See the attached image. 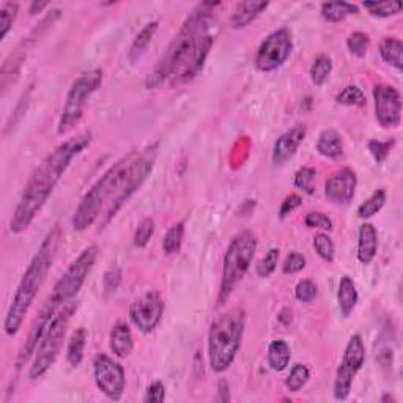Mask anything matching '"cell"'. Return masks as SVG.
I'll return each instance as SVG.
<instances>
[{
	"label": "cell",
	"instance_id": "cell-1",
	"mask_svg": "<svg viewBox=\"0 0 403 403\" xmlns=\"http://www.w3.org/2000/svg\"><path fill=\"white\" fill-rule=\"evenodd\" d=\"M218 5L219 2H202L190 13L158 65L147 77V88H156L166 81L172 84L190 82L204 70L206 57L219 34V22L213 15L214 6Z\"/></svg>",
	"mask_w": 403,
	"mask_h": 403
},
{
	"label": "cell",
	"instance_id": "cell-2",
	"mask_svg": "<svg viewBox=\"0 0 403 403\" xmlns=\"http://www.w3.org/2000/svg\"><path fill=\"white\" fill-rule=\"evenodd\" d=\"M92 139L93 136L90 131L77 134L58 145L35 167L24 186L16 210L13 213L10 223L11 233L19 235L29 229L37 214L41 211L44 204L52 196L58 181L68 171L71 162L92 144Z\"/></svg>",
	"mask_w": 403,
	"mask_h": 403
},
{
	"label": "cell",
	"instance_id": "cell-3",
	"mask_svg": "<svg viewBox=\"0 0 403 403\" xmlns=\"http://www.w3.org/2000/svg\"><path fill=\"white\" fill-rule=\"evenodd\" d=\"M60 239H62L60 227L58 225L52 227L48 232V235L44 237L40 249L37 251L34 258H32L27 270H25L21 282L18 285L16 293L13 296L10 308L6 310L4 320V331L6 336L10 337L16 336L19 333V329H21L25 317H27L32 304L35 301L38 291L41 290L43 284L46 282V277L57 256Z\"/></svg>",
	"mask_w": 403,
	"mask_h": 403
},
{
	"label": "cell",
	"instance_id": "cell-4",
	"mask_svg": "<svg viewBox=\"0 0 403 403\" xmlns=\"http://www.w3.org/2000/svg\"><path fill=\"white\" fill-rule=\"evenodd\" d=\"M138 156L139 152H131L123 156L114 166H110L109 171L90 187L88 192L81 200V204L77 205L73 220H71L76 232H84L88 227H92L101 218L103 208L106 205L109 208V205L120 196L129 175H131Z\"/></svg>",
	"mask_w": 403,
	"mask_h": 403
},
{
	"label": "cell",
	"instance_id": "cell-5",
	"mask_svg": "<svg viewBox=\"0 0 403 403\" xmlns=\"http://www.w3.org/2000/svg\"><path fill=\"white\" fill-rule=\"evenodd\" d=\"M244 326L246 317L242 308L230 309L211 323L208 331V359L213 372L223 374L235 361L242 347Z\"/></svg>",
	"mask_w": 403,
	"mask_h": 403
},
{
	"label": "cell",
	"instance_id": "cell-6",
	"mask_svg": "<svg viewBox=\"0 0 403 403\" xmlns=\"http://www.w3.org/2000/svg\"><path fill=\"white\" fill-rule=\"evenodd\" d=\"M257 252V237L244 230L232 239L223 260V277L219 289V305L229 300L238 282L249 271L252 260Z\"/></svg>",
	"mask_w": 403,
	"mask_h": 403
},
{
	"label": "cell",
	"instance_id": "cell-7",
	"mask_svg": "<svg viewBox=\"0 0 403 403\" xmlns=\"http://www.w3.org/2000/svg\"><path fill=\"white\" fill-rule=\"evenodd\" d=\"M76 310L77 304L74 301H71L68 304H65L63 308L57 312L55 317L52 318L48 329L44 331L40 343H38L35 359L29 369L30 380L41 378V376L54 366L58 355L62 352L65 337H67L68 333V324L71 322V318L76 314Z\"/></svg>",
	"mask_w": 403,
	"mask_h": 403
},
{
	"label": "cell",
	"instance_id": "cell-8",
	"mask_svg": "<svg viewBox=\"0 0 403 403\" xmlns=\"http://www.w3.org/2000/svg\"><path fill=\"white\" fill-rule=\"evenodd\" d=\"M96 257H98V248L96 246H88V248L84 249L79 253V257L68 266V270L55 282L43 308L49 310L51 314H57L65 304L73 301L82 289L90 271H92Z\"/></svg>",
	"mask_w": 403,
	"mask_h": 403
},
{
	"label": "cell",
	"instance_id": "cell-9",
	"mask_svg": "<svg viewBox=\"0 0 403 403\" xmlns=\"http://www.w3.org/2000/svg\"><path fill=\"white\" fill-rule=\"evenodd\" d=\"M103 84V71L101 70H90L87 73L81 74L77 79L71 84V87L67 93V100L62 107L60 119H58L57 131L58 134H68L77 123L81 121L84 110H86L87 101L90 100L96 90Z\"/></svg>",
	"mask_w": 403,
	"mask_h": 403
},
{
	"label": "cell",
	"instance_id": "cell-10",
	"mask_svg": "<svg viewBox=\"0 0 403 403\" xmlns=\"http://www.w3.org/2000/svg\"><path fill=\"white\" fill-rule=\"evenodd\" d=\"M156 154H158V144L150 145L148 148H145L144 152H139V156L134 162L131 175H129V178L126 181L125 187H123V191L120 192V196L109 205L106 213L103 214V225H107L110 220L115 218V214L121 210L123 205H125L126 202L134 196L136 191H138L139 187L145 183V180L148 178V175L152 173L153 167H154Z\"/></svg>",
	"mask_w": 403,
	"mask_h": 403
},
{
	"label": "cell",
	"instance_id": "cell-11",
	"mask_svg": "<svg viewBox=\"0 0 403 403\" xmlns=\"http://www.w3.org/2000/svg\"><path fill=\"white\" fill-rule=\"evenodd\" d=\"M366 361V347L359 334L352 336L348 341L345 352H343L342 361L337 367L334 380V397L336 400H347L352 392V385L355 376L359 372Z\"/></svg>",
	"mask_w": 403,
	"mask_h": 403
},
{
	"label": "cell",
	"instance_id": "cell-12",
	"mask_svg": "<svg viewBox=\"0 0 403 403\" xmlns=\"http://www.w3.org/2000/svg\"><path fill=\"white\" fill-rule=\"evenodd\" d=\"M293 51V40L289 29H279L265 38L256 55V68L262 73H271L289 60Z\"/></svg>",
	"mask_w": 403,
	"mask_h": 403
},
{
	"label": "cell",
	"instance_id": "cell-13",
	"mask_svg": "<svg viewBox=\"0 0 403 403\" xmlns=\"http://www.w3.org/2000/svg\"><path fill=\"white\" fill-rule=\"evenodd\" d=\"M93 376L100 391L110 400H120L126 388V375L121 364L107 355H98L93 361Z\"/></svg>",
	"mask_w": 403,
	"mask_h": 403
},
{
	"label": "cell",
	"instance_id": "cell-14",
	"mask_svg": "<svg viewBox=\"0 0 403 403\" xmlns=\"http://www.w3.org/2000/svg\"><path fill=\"white\" fill-rule=\"evenodd\" d=\"M164 315V301L158 291L150 290L129 305V320L140 333L150 334Z\"/></svg>",
	"mask_w": 403,
	"mask_h": 403
},
{
	"label": "cell",
	"instance_id": "cell-15",
	"mask_svg": "<svg viewBox=\"0 0 403 403\" xmlns=\"http://www.w3.org/2000/svg\"><path fill=\"white\" fill-rule=\"evenodd\" d=\"M375 117L383 128H399L402 121V95L389 84H378L374 88Z\"/></svg>",
	"mask_w": 403,
	"mask_h": 403
},
{
	"label": "cell",
	"instance_id": "cell-16",
	"mask_svg": "<svg viewBox=\"0 0 403 403\" xmlns=\"http://www.w3.org/2000/svg\"><path fill=\"white\" fill-rule=\"evenodd\" d=\"M357 177L353 169L343 167L324 183V196L334 205H348L355 199Z\"/></svg>",
	"mask_w": 403,
	"mask_h": 403
},
{
	"label": "cell",
	"instance_id": "cell-17",
	"mask_svg": "<svg viewBox=\"0 0 403 403\" xmlns=\"http://www.w3.org/2000/svg\"><path fill=\"white\" fill-rule=\"evenodd\" d=\"M305 133L308 131H305L304 125H296L295 128L285 131L282 136H279V139L275 142V147H272V164L282 166L284 162L293 158L298 148L303 144Z\"/></svg>",
	"mask_w": 403,
	"mask_h": 403
},
{
	"label": "cell",
	"instance_id": "cell-18",
	"mask_svg": "<svg viewBox=\"0 0 403 403\" xmlns=\"http://www.w3.org/2000/svg\"><path fill=\"white\" fill-rule=\"evenodd\" d=\"M378 252V233L375 227L366 223L359 227L357 232V260L362 265H370Z\"/></svg>",
	"mask_w": 403,
	"mask_h": 403
},
{
	"label": "cell",
	"instance_id": "cell-19",
	"mask_svg": "<svg viewBox=\"0 0 403 403\" xmlns=\"http://www.w3.org/2000/svg\"><path fill=\"white\" fill-rule=\"evenodd\" d=\"M268 2H258V0H248V2H239L233 11L230 25L233 29H244L251 22L262 15L268 8Z\"/></svg>",
	"mask_w": 403,
	"mask_h": 403
},
{
	"label": "cell",
	"instance_id": "cell-20",
	"mask_svg": "<svg viewBox=\"0 0 403 403\" xmlns=\"http://www.w3.org/2000/svg\"><path fill=\"white\" fill-rule=\"evenodd\" d=\"M109 345L117 357H126L133 353L134 339L126 323L119 322L112 328L109 336Z\"/></svg>",
	"mask_w": 403,
	"mask_h": 403
},
{
	"label": "cell",
	"instance_id": "cell-21",
	"mask_svg": "<svg viewBox=\"0 0 403 403\" xmlns=\"http://www.w3.org/2000/svg\"><path fill=\"white\" fill-rule=\"evenodd\" d=\"M317 152L328 159L337 161L343 156V144L342 136L336 129H324L318 136L317 140Z\"/></svg>",
	"mask_w": 403,
	"mask_h": 403
},
{
	"label": "cell",
	"instance_id": "cell-22",
	"mask_svg": "<svg viewBox=\"0 0 403 403\" xmlns=\"http://www.w3.org/2000/svg\"><path fill=\"white\" fill-rule=\"evenodd\" d=\"M357 300V290L353 282V279L350 276H343L339 282V290H337V303H339V309L343 317H350L356 309Z\"/></svg>",
	"mask_w": 403,
	"mask_h": 403
},
{
	"label": "cell",
	"instance_id": "cell-23",
	"mask_svg": "<svg viewBox=\"0 0 403 403\" xmlns=\"http://www.w3.org/2000/svg\"><path fill=\"white\" fill-rule=\"evenodd\" d=\"M158 25H159L158 21L148 22V24L144 25V27H142V30L139 32V34L136 35L134 41L131 44V48H129V52H128L129 62L136 63V62L140 60V57L145 54L148 44L152 43V40L156 35V32H158Z\"/></svg>",
	"mask_w": 403,
	"mask_h": 403
},
{
	"label": "cell",
	"instance_id": "cell-24",
	"mask_svg": "<svg viewBox=\"0 0 403 403\" xmlns=\"http://www.w3.org/2000/svg\"><path fill=\"white\" fill-rule=\"evenodd\" d=\"M322 18L328 22H342L348 16L359 13L357 5L350 2H324L322 4Z\"/></svg>",
	"mask_w": 403,
	"mask_h": 403
},
{
	"label": "cell",
	"instance_id": "cell-25",
	"mask_svg": "<svg viewBox=\"0 0 403 403\" xmlns=\"http://www.w3.org/2000/svg\"><path fill=\"white\" fill-rule=\"evenodd\" d=\"M291 359V352L289 343L285 341H272L268 347V364L275 372H282L289 367Z\"/></svg>",
	"mask_w": 403,
	"mask_h": 403
},
{
	"label": "cell",
	"instance_id": "cell-26",
	"mask_svg": "<svg viewBox=\"0 0 403 403\" xmlns=\"http://www.w3.org/2000/svg\"><path fill=\"white\" fill-rule=\"evenodd\" d=\"M403 44L395 37H386L385 40L380 43V55L383 60L391 65L397 71H402L403 68Z\"/></svg>",
	"mask_w": 403,
	"mask_h": 403
},
{
	"label": "cell",
	"instance_id": "cell-27",
	"mask_svg": "<svg viewBox=\"0 0 403 403\" xmlns=\"http://www.w3.org/2000/svg\"><path fill=\"white\" fill-rule=\"evenodd\" d=\"M86 345H87V331L84 328L76 329L70 337L67 348V361L71 367H77L82 362Z\"/></svg>",
	"mask_w": 403,
	"mask_h": 403
},
{
	"label": "cell",
	"instance_id": "cell-28",
	"mask_svg": "<svg viewBox=\"0 0 403 403\" xmlns=\"http://www.w3.org/2000/svg\"><path fill=\"white\" fill-rule=\"evenodd\" d=\"M331 71H333V60H331V57L320 54L315 58L314 63H312L309 74L312 82H314L317 87H322L331 76Z\"/></svg>",
	"mask_w": 403,
	"mask_h": 403
},
{
	"label": "cell",
	"instance_id": "cell-29",
	"mask_svg": "<svg viewBox=\"0 0 403 403\" xmlns=\"http://www.w3.org/2000/svg\"><path fill=\"white\" fill-rule=\"evenodd\" d=\"M386 204V191L385 190H376L372 196H370L364 204L357 208V216L361 219H369L375 216L376 213L383 210V206Z\"/></svg>",
	"mask_w": 403,
	"mask_h": 403
},
{
	"label": "cell",
	"instance_id": "cell-30",
	"mask_svg": "<svg viewBox=\"0 0 403 403\" xmlns=\"http://www.w3.org/2000/svg\"><path fill=\"white\" fill-rule=\"evenodd\" d=\"M183 238H185V223L173 224L171 229L166 232L164 239H162V249H164L167 256L180 252L181 244H183Z\"/></svg>",
	"mask_w": 403,
	"mask_h": 403
},
{
	"label": "cell",
	"instance_id": "cell-31",
	"mask_svg": "<svg viewBox=\"0 0 403 403\" xmlns=\"http://www.w3.org/2000/svg\"><path fill=\"white\" fill-rule=\"evenodd\" d=\"M337 104L342 106H352V107H364L367 104L366 93L357 86H347L341 93L336 96Z\"/></svg>",
	"mask_w": 403,
	"mask_h": 403
},
{
	"label": "cell",
	"instance_id": "cell-32",
	"mask_svg": "<svg viewBox=\"0 0 403 403\" xmlns=\"http://www.w3.org/2000/svg\"><path fill=\"white\" fill-rule=\"evenodd\" d=\"M310 378V370L304 364H296L293 369L290 370V375L285 380V386L290 392H300L301 389L305 386V383Z\"/></svg>",
	"mask_w": 403,
	"mask_h": 403
},
{
	"label": "cell",
	"instance_id": "cell-33",
	"mask_svg": "<svg viewBox=\"0 0 403 403\" xmlns=\"http://www.w3.org/2000/svg\"><path fill=\"white\" fill-rule=\"evenodd\" d=\"M314 249L318 253V257L324 260V262H328V263L334 262L336 248H334L333 238H331L328 233H324V232L317 233V235L314 237Z\"/></svg>",
	"mask_w": 403,
	"mask_h": 403
},
{
	"label": "cell",
	"instance_id": "cell-34",
	"mask_svg": "<svg viewBox=\"0 0 403 403\" xmlns=\"http://www.w3.org/2000/svg\"><path fill=\"white\" fill-rule=\"evenodd\" d=\"M362 6L374 18H391L402 11L400 2H364Z\"/></svg>",
	"mask_w": 403,
	"mask_h": 403
},
{
	"label": "cell",
	"instance_id": "cell-35",
	"mask_svg": "<svg viewBox=\"0 0 403 403\" xmlns=\"http://www.w3.org/2000/svg\"><path fill=\"white\" fill-rule=\"evenodd\" d=\"M19 13V4L6 2L0 6V40H5V37L11 30V25Z\"/></svg>",
	"mask_w": 403,
	"mask_h": 403
},
{
	"label": "cell",
	"instance_id": "cell-36",
	"mask_svg": "<svg viewBox=\"0 0 403 403\" xmlns=\"http://www.w3.org/2000/svg\"><path fill=\"white\" fill-rule=\"evenodd\" d=\"M315 178L317 171L312 167H301L300 171L295 173V186L301 190L308 196L315 194Z\"/></svg>",
	"mask_w": 403,
	"mask_h": 403
},
{
	"label": "cell",
	"instance_id": "cell-37",
	"mask_svg": "<svg viewBox=\"0 0 403 403\" xmlns=\"http://www.w3.org/2000/svg\"><path fill=\"white\" fill-rule=\"evenodd\" d=\"M369 46H370V38L367 34H364V32H353V34L347 38L348 51L357 58L367 55Z\"/></svg>",
	"mask_w": 403,
	"mask_h": 403
},
{
	"label": "cell",
	"instance_id": "cell-38",
	"mask_svg": "<svg viewBox=\"0 0 403 403\" xmlns=\"http://www.w3.org/2000/svg\"><path fill=\"white\" fill-rule=\"evenodd\" d=\"M394 144H395V142L392 139L391 140L372 139V140H369L367 148H369L370 154L374 156V159L378 162V164H383V162L388 159L389 153H391Z\"/></svg>",
	"mask_w": 403,
	"mask_h": 403
},
{
	"label": "cell",
	"instance_id": "cell-39",
	"mask_svg": "<svg viewBox=\"0 0 403 403\" xmlns=\"http://www.w3.org/2000/svg\"><path fill=\"white\" fill-rule=\"evenodd\" d=\"M154 233V220L152 218H145L138 225L134 233V246L136 248H145L150 243V239Z\"/></svg>",
	"mask_w": 403,
	"mask_h": 403
},
{
	"label": "cell",
	"instance_id": "cell-40",
	"mask_svg": "<svg viewBox=\"0 0 403 403\" xmlns=\"http://www.w3.org/2000/svg\"><path fill=\"white\" fill-rule=\"evenodd\" d=\"M279 262V249L272 248L265 253V257L257 265V275L260 277H270L277 268Z\"/></svg>",
	"mask_w": 403,
	"mask_h": 403
},
{
	"label": "cell",
	"instance_id": "cell-41",
	"mask_svg": "<svg viewBox=\"0 0 403 403\" xmlns=\"http://www.w3.org/2000/svg\"><path fill=\"white\" fill-rule=\"evenodd\" d=\"M304 224L308 229H322V230H328V232L334 229L333 220H331L328 214H324L322 211H310L305 214Z\"/></svg>",
	"mask_w": 403,
	"mask_h": 403
},
{
	"label": "cell",
	"instance_id": "cell-42",
	"mask_svg": "<svg viewBox=\"0 0 403 403\" xmlns=\"http://www.w3.org/2000/svg\"><path fill=\"white\" fill-rule=\"evenodd\" d=\"M317 293H318L317 285L314 281H310V279H304V281H300L296 284L295 296L298 301L312 303L317 298Z\"/></svg>",
	"mask_w": 403,
	"mask_h": 403
},
{
	"label": "cell",
	"instance_id": "cell-43",
	"mask_svg": "<svg viewBox=\"0 0 403 403\" xmlns=\"http://www.w3.org/2000/svg\"><path fill=\"white\" fill-rule=\"evenodd\" d=\"M305 257L300 252H290L287 257H285L282 263V272L284 275H295V272H300L305 268Z\"/></svg>",
	"mask_w": 403,
	"mask_h": 403
},
{
	"label": "cell",
	"instance_id": "cell-44",
	"mask_svg": "<svg viewBox=\"0 0 403 403\" xmlns=\"http://www.w3.org/2000/svg\"><path fill=\"white\" fill-rule=\"evenodd\" d=\"M121 284V270L117 268H109L106 272H104V277H103V289H104V293L110 295L114 293V291L120 287Z\"/></svg>",
	"mask_w": 403,
	"mask_h": 403
},
{
	"label": "cell",
	"instance_id": "cell-45",
	"mask_svg": "<svg viewBox=\"0 0 403 403\" xmlns=\"http://www.w3.org/2000/svg\"><path fill=\"white\" fill-rule=\"evenodd\" d=\"M303 205V197L298 196V194H290L284 199L282 205H281V210H279V218L285 219L289 216V214L293 213L295 210H298Z\"/></svg>",
	"mask_w": 403,
	"mask_h": 403
},
{
	"label": "cell",
	"instance_id": "cell-46",
	"mask_svg": "<svg viewBox=\"0 0 403 403\" xmlns=\"http://www.w3.org/2000/svg\"><path fill=\"white\" fill-rule=\"evenodd\" d=\"M164 399H166V386L162 385L161 381H154V383H152L150 386L147 388L144 402H147V403H150V402L161 403V402H164Z\"/></svg>",
	"mask_w": 403,
	"mask_h": 403
},
{
	"label": "cell",
	"instance_id": "cell-47",
	"mask_svg": "<svg viewBox=\"0 0 403 403\" xmlns=\"http://www.w3.org/2000/svg\"><path fill=\"white\" fill-rule=\"evenodd\" d=\"M218 402H230V391H229V383L225 380H220L218 385Z\"/></svg>",
	"mask_w": 403,
	"mask_h": 403
},
{
	"label": "cell",
	"instance_id": "cell-48",
	"mask_svg": "<svg viewBox=\"0 0 403 403\" xmlns=\"http://www.w3.org/2000/svg\"><path fill=\"white\" fill-rule=\"evenodd\" d=\"M46 6H49L48 2H32L30 8H29V13H30L32 16H34V15H37V13L43 11L44 8H46Z\"/></svg>",
	"mask_w": 403,
	"mask_h": 403
},
{
	"label": "cell",
	"instance_id": "cell-49",
	"mask_svg": "<svg viewBox=\"0 0 403 403\" xmlns=\"http://www.w3.org/2000/svg\"><path fill=\"white\" fill-rule=\"evenodd\" d=\"M388 400H391V402H397V400H395V399L392 397V395H389V394H386V395H385V397H383V399H381V402H388Z\"/></svg>",
	"mask_w": 403,
	"mask_h": 403
}]
</instances>
